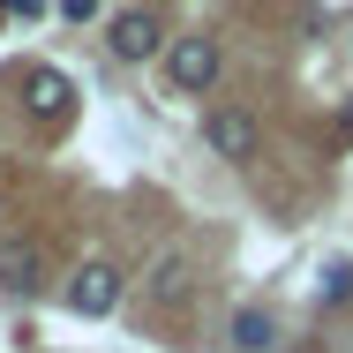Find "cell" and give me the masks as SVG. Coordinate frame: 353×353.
<instances>
[{
	"label": "cell",
	"instance_id": "cell-2",
	"mask_svg": "<svg viewBox=\"0 0 353 353\" xmlns=\"http://www.w3.org/2000/svg\"><path fill=\"white\" fill-rule=\"evenodd\" d=\"M165 75H173V90H181V98H203V90L218 83V38H203V30H196V38H173Z\"/></svg>",
	"mask_w": 353,
	"mask_h": 353
},
{
	"label": "cell",
	"instance_id": "cell-4",
	"mask_svg": "<svg viewBox=\"0 0 353 353\" xmlns=\"http://www.w3.org/2000/svg\"><path fill=\"white\" fill-rule=\"evenodd\" d=\"M203 143H211L218 158H256V143H263V128L241 113V105H218V113H203Z\"/></svg>",
	"mask_w": 353,
	"mask_h": 353
},
{
	"label": "cell",
	"instance_id": "cell-1",
	"mask_svg": "<svg viewBox=\"0 0 353 353\" xmlns=\"http://www.w3.org/2000/svg\"><path fill=\"white\" fill-rule=\"evenodd\" d=\"M188 301H196V271H188L181 248H165L150 263V279H143V308L150 316H188Z\"/></svg>",
	"mask_w": 353,
	"mask_h": 353
},
{
	"label": "cell",
	"instance_id": "cell-9",
	"mask_svg": "<svg viewBox=\"0 0 353 353\" xmlns=\"http://www.w3.org/2000/svg\"><path fill=\"white\" fill-rule=\"evenodd\" d=\"M233 346L263 353V346H271V316H263V308H241V316H233Z\"/></svg>",
	"mask_w": 353,
	"mask_h": 353
},
{
	"label": "cell",
	"instance_id": "cell-6",
	"mask_svg": "<svg viewBox=\"0 0 353 353\" xmlns=\"http://www.w3.org/2000/svg\"><path fill=\"white\" fill-rule=\"evenodd\" d=\"M68 75L61 68H30V83H23V105H30V113H38V121H61V113H68Z\"/></svg>",
	"mask_w": 353,
	"mask_h": 353
},
{
	"label": "cell",
	"instance_id": "cell-8",
	"mask_svg": "<svg viewBox=\"0 0 353 353\" xmlns=\"http://www.w3.org/2000/svg\"><path fill=\"white\" fill-rule=\"evenodd\" d=\"M316 301H323V308H346V301H353V263H346V256H339V263H323Z\"/></svg>",
	"mask_w": 353,
	"mask_h": 353
},
{
	"label": "cell",
	"instance_id": "cell-10",
	"mask_svg": "<svg viewBox=\"0 0 353 353\" xmlns=\"http://www.w3.org/2000/svg\"><path fill=\"white\" fill-rule=\"evenodd\" d=\"M61 8H68L75 23H90V15H98V0H61Z\"/></svg>",
	"mask_w": 353,
	"mask_h": 353
},
{
	"label": "cell",
	"instance_id": "cell-11",
	"mask_svg": "<svg viewBox=\"0 0 353 353\" xmlns=\"http://www.w3.org/2000/svg\"><path fill=\"white\" fill-rule=\"evenodd\" d=\"M0 8H8V0H0Z\"/></svg>",
	"mask_w": 353,
	"mask_h": 353
},
{
	"label": "cell",
	"instance_id": "cell-5",
	"mask_svg": "<svg viewBox=\"0 0 353 353\" xmlns=\"http://www.w3.org/2000/svg\"><path fill=\"white\" fill-rule=\"evenodd\" d=\"M158 46H165V30H158V15H150V8L113 15V53H121V61H150Z\"/></svg>",
	"mask_w": 353,
	"mask_h": 353
},
{
	"label": "cell",
	"instance_id": "cell-7",
	"mask_svg": "<svg viewBox=\"0 0 353 353\" xmlns=\"http://www.w3.org/2000/svg\"><path fill=\"white\" fill-rule=\"evenodd\" d=\"M46 271V256H38V241H0V285L8 293H30Z\"/></svg>",
	"mask_w": 353,
	"mask_h": 353
},
{
	"label": "cell",
	"instance_id": "cell-3",
	"mask_svg": "<svg viewBox=\"0 0 353 353\" xmlns=\"http://www.w3.org/2000/svg\"><path fill=\"white\" fill-rule=\"evenodd\" d=\"M121 293H128V279H121L113 263H83V271L68 279V308L75 316H113Z\"/></svg>",
	"mask_w": 353,
	"mask_h": 353
}]
</instances>
